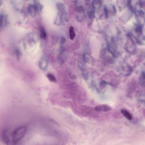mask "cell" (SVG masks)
<instances>
[{
    "instance_id": "1",
    "label": "cell",
    "mask_w": 145,
    "mask_h": 145,
    "mask_svg": "<svg viewBox=\"0 0 145 145\" xmlns=\"http://www.w3.org/2000/svg\"><path fill=\"white\" fill-rule=\"evenodd\" d=\"M27 127L25 125L18 127L11 133L12 143L16 144L20 141L26 134Z\"/></svg>"
},
{
    "instance_id": "2",
    "label": "cell",
    "mask_w": 145,
    "mask_h": 145,
    "mask_svg": "<svg viewBox=\"0 0 145 145\" xmlns=\"http://www.w3.org/2000/svg\"><path fill=\"white\" fill-rule=\"evenodd\" d=\"M8 130L5 129L2 131L1 134V137L3 141L7 144H10L12 143L11 134H10Z\"/></svg>"
},
{
    "instance_id": "3",
    "label": "cell",
    "mask_w": 145,
    "mask_h": 145,
    "mask_svg": "<svg viewBox=\"0 0 145 145\" xmlns=\"http://www.w3.org/2000/svg\"><path fill=\"white\" fill-rule=\"evenodd\" d=\"M67 58L68 55L65 49H61L57 57L58 60L60 65H63L67 60Z\"/></svg>"
},
{
    "instance_id": "4",
    "label": "cell",
    "mask_w": 145,
    "mask_h": 145,
    "mask_svg": "<svg viewBox=\"0 0 145 145\" xmlns=\"http://www.w3.org/2000/svg\"><path fill=\"white\" fill-rule=\"evenodd\" d=\"M95 110L98 112H107L111 111L112 109L107 105L103 104L97 106L95 107Z\"/></svg>"
},
{
    "instance_id": "5",
    "label": "cell",
    "mask_w": 145,
    "mask_h": 145,
    "mask_svg": "<svg viewBox=\"0 0 145 145\" xmlns=\"http://www.w3.org/2000/svg\"><path fill=\"white\" fill-rule=\"evenodd\" d=\"M39 66L41 70L45 71L48 66V62L47 60L44 58H42L39 62Z\"/></svg>"
},
{
    "instance_id": "6",
    "label": "cell",
    "mask_w": 145,
    "mask_h": 145,
    "mask_svg": "<svg viewBox=\"0 0 145 145\" xmlns=\"http://www.w3.org/2000/svg\"><path fill=\"white\" fill-rule=\"evenodd\" d=\"M122 70L123 72H125V73H126V76L130 75L132 71V68L130 65H125L122 66Z\"/></svg>"
},
{
    "instance_id": "7",
    "label": "cell",
    "mask_w": 145,
    "mask_h": 145,
    "mask_svg": "<svg viewBox=\"0 0 145 145\" xmlns=\"http://www.w3.org/2000/svg\"><path fill=\"white\" fill-rule=\"evenodd\" d=\"M121 112L124 116L129 120H131L132 119V116L129 112L125 110H122Z\"/></svg>"
},
{
    "instance_id": "8",
    "label": "cell",
    "mask_w": 145,
    "mask_h": 145,
    "mask_svg": "<svg viewBox=\"0 0 145 145\" xmlns=\"http://www.w3.org/2000/svg\"><path fill=\"white\" fill-rule=\"evenodd\" d=\"M6 23L5 17L3 15L0 13V28L5 26Z\"/></svg>"
},
{
    "instance_id": "9",
    "label": "cell",
    "mask_w": 145,
    "mask_h": 145,
    "mask_svg": "<svg viewBox=\"0 0 145 145\" xmlns=\"http://www.w3.org/2000/svg\"><path fill=\"white\" fill-rule=\"evenodd\" d=\"M83 59L84 62L88 63L91 62L93 60L90 56L86 54H84L83 55Z\"/></svg>"
},
{
    "instance_id": "10",
    "label": "cell",
    "mask_w": 145,
    "mask_h": 145,
    "mask_svg": "<svg viewBox=\"0 0 145 145\" xmlns=\"http://www.w3.org/2000/svg\"><path fill=\"white\" fill-rule=\"evenodd\" d=\"M70 40H73L75 36V32L74 28L73 26H71L70 28Z\"/></svg>"
},
{
    "instance_id": "11",
    "label": "cell",
    "mask_w": 145,
    "mask_h": 145,
    "mask_svg": "<svg viewBox=\"0 0 145 145\" xmlns=\"http://www.w3.org/2000/svg\"><path fill=\"white\" fill-rule=\"evenodd\" d=\"M40 37L41 39L45 40L47 39V34L42 28H40Z\"/></svg>"
},
{
    "instance_id": "12",
    "label": "cell",
    "mask_w": 145,
    "mask_h": 145,
    "mask_svg": "<svg viewBox=\"0 0 145 145\" xmlns=\"http://www.w3.org/2000/svg\"><path fill=\"white\" fill-rule=\"evenodd\" d=\"M47 77L49 80L51 82L54 83H56V79L54 75L53 74L49 73L47 75Z\"/></svg>"
},
{
    "instance_id": "13",
    "label": "cell",
    "mask_w": 145,
    "mask_h": 145,
    "mask_svg": "<svg viewBox=\"0 0 145 145\" xmlns=\"http://www.w3.org/2000/svg\"><path fill=\"white\" fill-rule=\"evenodd\" d=\"M35 6L30 5L28 7V12L31 15H33L34 13H35Z\"/></svg>"
},
{
    "instance_id": "14",
    "label": "cell",
    "mask_w": 145,
    "mask_h": 145,
    "mask_svg": "<svg viewBox=\"0 0 145 145\" xmlns=\"http://www.w3.org/2000/svg\"><path fill=\"white\" fill-rule=\"evenodd\" d=\"M136 32H137L141 33L142 32V30L141 27L139 26L136 28Z\"/></svg>"
},
{
    "instance_id": "15",
    "label": "cell",
    "mask_w": 145,
    "mask_h": 145,
    "mask_svg": "<svg viewBox=\"0 0 145 145\" xmlns=\"http://www.w3.org/2000/svg\"><path fill=\"white\" fill-rule=\"evenodd\" d=\"M66 41V40L65 38L64 37H62L60 39V43L61 44H63L65 43Z\"/></svg>"
},
{
    "instance_id": "16",
    "label": "cell",
    "mask_w": 145,
    "mask_h": 145,
    "mask_svg": "<svg viewBox=\"0 0 145 145\" xmlns=\"http://www.w3.org/2000/svg\"><path fill=\"white\" fill-rule=\"evenodd\" d=\"M69 76L71 79H75V76L73 74H71V73H69Z\"/></svg>"
},
{
    "instance_id": "17",
    "label": "cell",
    "mask_w": 145,
    "mask_h": 145,
    "mask_svg": "<svg viewBox=\"0 0 145 145\" xmlns=\"http://www.w3.org/2000/svg\"><path fill=\"white\" fill-rule=\"evenodd\" d=\"M3 2V0H0V6L2 5Z\"/></svg>"
}]
</instances>
